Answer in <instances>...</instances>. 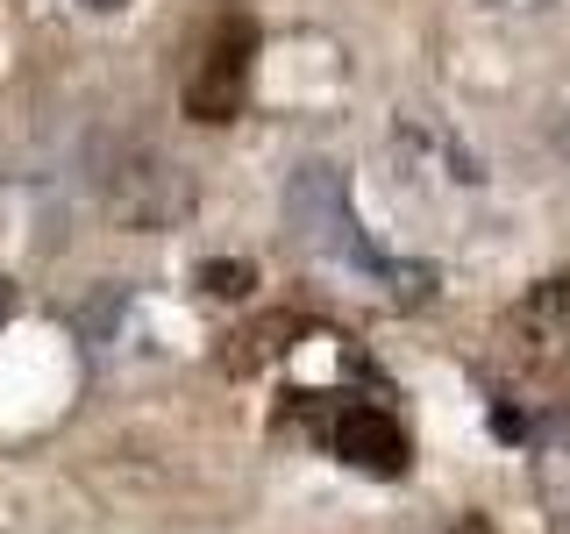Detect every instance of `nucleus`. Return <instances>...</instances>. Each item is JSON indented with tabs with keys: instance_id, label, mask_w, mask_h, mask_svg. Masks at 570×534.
Wrapping results in <instances>:
<instances>
[{
	"instance_id": "nucleus-1",
	"label": "nucleus",
	"mask_w": 570,
	"mask_h": 534,
	"mask_svg": "<svg viewBox=\"0 0 570 534\" xmlns=\"http://www.w3.org/2000/svg\"><path fill=\"white\" fill-rule=\"evenodd\" d=\"M285 221H293V236L307 257L321 264H350L356 278H371V293H385L392 307H421L428 293H435V278L421 271V264H392L371 249V236L356 228L350 214V186L335 165H307L293 178V192H285Z\"/></svg>"
},
{
	"instance_id": "nucleus-2",
	"label": "nucleus",
	"mask_w": 570,
	"mask_h": 534,
	"mask_svg": "<svg viewBox=\"0 0 570 534\" xmlns=\"http://www.w3.org/2000/svg\"><path fill=\"white\" fill-rule=\"evenodd\" d=\"M249 65H257V22L243 8H222L214 22L200 29L193 43V65H186V115L222 129V121L243 115L249 100Z\"/></svg>"
},
{
	"instance_id": "nucleus-3",
	"label": "nucleus",
	"mask_w": 570,
	"mask_h": 534,
	"mask_svg": "<svg viewBox=\"0 0 570 534\" xmlns=\"http://www.w3.org/2000/svg\"><path fill=\"white\" fill-rule=\"evenodd\" d=\"M100 207L115 228H178L193 214V178L157 150H121L100 171Z\"/></svg>"
},
{
	"instance_id": "nucleus-4",
	"label": "nucleus",
	"mask_w": 570,
	"mask_h": 534,
	"mask_svg": "<svg viewBox=\"0 0 570 534\" xmlns=\"http://www.w3.org/2000/svg\"><path fill=\"white\" fill-rule=\"evenodd\" d=\"M321 442L364 477H400L406 471V435L364 399H335L328 414H321Z\"/></svg>"
},
{
	"instance_id": "nucleus-5",
	"label": "nucleus",
	"mask_w": 570,
	"mask_h": 534,
	"mask_svg": "<svg viewBox=\"0 0 570 534\" xmlns=\"http://www.w3.org/2000/svg\"><path fill=\"white\" fill-rule=\"evenodd\" d=\"M528 328H534V343H542V349H570V271L563 278H549L542 285V293H534L528 299Z\"/></svg>"
},
{
	"instance_id": "nucleus-6",
	"label": "nucleus",
	"mask_w": 570,
	"mask_h": 534,
	"mask_svg": "<svg viewBox=\"0 0 570 534\" xmlns=\"http://www.w3.org/2000/svg\"><path fill=\"white\" fill-rule=\"evenodd\" d=\"M534 477H542L549 534H570V449H563V442H557V449L542 442V456H534Z\"/></svg>"
},
{
	"instance_id": "nucleus-7",
	"label": "nucleus",
	"mask_w": 570,
	"mask_h": 534,
	"mask_svg": "<svg viewBox=\"0 0 570 534\" xmlns=\"http://www.w3.org/2000/svg\"><path fill=\"white\" fill-rule=\"evenodd\" d=\"M400 534H492L485 513H442V521H406Z\"/></svg>"
},
{
	"instance_id": "nucleus-8",
	"label": "nucleus",
	"mask_w": 570,
	"mask_h": 534,
	"mask_svg": "<svg viewBox=\"0 0 570 534\" xmlns=\"http://www.w3.org/2000/svg\"><path fill=\"white\" fill-rule=\"evenodd\" d=\"M200 285H214V293H243V285H249V271H243V264H207V271H200Z\"/></svg>"
},
{
	"instance_id": "nucleus-9",
	"label": "nucleus",
	"mask_w": 570,
	"mask_h": 534,
	"mask_svg": "<svg viewBox=\"0 0 570 534\" xmlns=\"http://www.w3.org/2000/svg\"><path fill=\"white\" fill-rule=\"evenodd\" d=\"M549 142H557V157H570V115L557 121V136H549Z\"/></svg>"
},
{
	"instance_id": "nucleus-10",
	"label": "nucleus",
	"mask_w": 570,
	"mask_h": 534,
	"mask_svg": "<svg viewBox=\"0 0 570 534\" xmlns=\"http://www.w3.org/2000/svg\"><path fill=\"white\" fill-rule=\"evenodd\" d=\"M8 307H14V285H8V278H0V320H8Z\"/></svg>"
},
{
	"instance_id": "nucleus-11",
	"label": "nucleus",
	"mask_w": 570,
	"mask_h": 534,
	"mask_svg": "<svg viewBox=\"0 0 570 534\" xmlns=\"http://www.w3.org/2000/svg\"><path fill=\"white\" fill-rule=\"evenodd\" d=\"M499 8H534V0H499Z\"/></svg>"
},
{
	"instance_id": "nucleus-12",
	"label": "nucleus",
	"mask_w": 570,
	"mask_h": 534,
	"mask_svg": "<svg viewBox=\"0 0 570 534\" xmlns=\"http://www.w3.org/2000/svg\"><path fill=\"white\" fill-rule=\"evenodd\" d=\"M94 8H121V0H94Z\"/></svg>"
}]
</instances>
